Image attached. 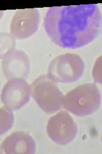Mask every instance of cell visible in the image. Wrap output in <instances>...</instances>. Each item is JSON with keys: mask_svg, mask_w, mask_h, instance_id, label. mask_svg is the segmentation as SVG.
Listing matches in <instances>:
<instances>
[{"mask_svg": "<svg viewBox=\"0 0 102 154\" xmlns=\"http://www.w3.org/2000/svg\"><path fill=\"white\" fill-rule=\"evenodd\" d=\"M3 153V150H2V148L1 146H0V154H1Z\"/></svg>", "mask_w": 102, "mask_h": 154, "instance_id": "cell-13", "label": "cell"}, {"mask_svg": "<svg viewBox=\"0 0 102 154\" xmlns=\"http://www.w3.org/2000/svg\"><path fill=\"white\" fill-rule=\"evenodd\" d=\"M2 69L8 80H25L30 72V61L23 51L13 49L3 58Z\"/></svg>", "mask_w": 102, "mask_h": 154, "instance_id": "cell-8", "label": "cell"}, {"mask_svg": "<svg viewBox=\"0 0 102 154\" xmlns=\"http://www.w3.org/2000/svg\"><path fill=\"white\" fill-rule=\"evenodd\" d=\"M30 94L38 107L47 114L54 113L63 106L64 95L47 75H42L33 82Z\"/></svg>", "mask_w": 102, "mask_h": 154, "instance_id": "cell-3", "label": "cell"}, {"mask_svg": "<svg viewBox=\"0 0 102 154\" xmlns=\"http://www.w3.org/2000/svg\"><path fill=\"white\" fill-rule=\"evenodd\" d=\"M77 125L71 116L65 111H61L48 120L47 132L52 140L60 145L71 143L77 136Z\"/></svg>", "mask_w": 102, "mask_h": 154, "instance_id": "cell-5", "label": "cell"}, {"mask_svg": "<svg viewBox=\"0 0 102 154\" xmlns=\"http://www.w3.org/2000/svg\"><path fill=\"white\" fill-rule=\"evenodd\" d=\"M16 38L9 33H0V59L5 56L10 51L15 49Z\"/></svg>", "mask_w": 102, "mask_h": 154, "instance_id": "cell-11", "label": "cell"}, {"mask_svg": "<svg viewBox=\"0 0 102 154\" xmlns=\"http://www.w3.org/2000/svg\"><path fill=\"white\" fill-rule=\"evenodd\" d=\"M85 70V64L77 54L58 56L49 65L47 76L54 82L70 84L80 79Z\"/></svg>", "mask_w": 102, "mask_h": 154, "instance_id": "cell-4", "label": "cell"}, {"mask_svg": "<svg viewBox=\"0 0 102 154\" xmlns=\"http://www.w3.org/2000/svg\"><path fill=\"white\" fill-rule=\"evenodd\" d=\"M3 13H4V12H3V11H1V12H0V18H1V17H2V16H3Z\"/></svg>", "mask_w": 102, "mask_h": 154, "instance_id": "cell-12", "label": "cell"}, {"mask_svg": "<svg viewBox=\"0 0 102 154\" xmlns=\"http://www.w3.org/2000/svg\"><path fill=\"white\" fill-rule=\"evenodd\" d=\"M39 23L40 13L38 9L18 10L11 23V35L19 39L30 37L37 31Z\"/></svg>", "mask_w": 102, "mask_h": 154, "instance_id": "cell-7", "label": "cell"}, {"mask_svg": "<svg viewBox=\"0 0 102 154\" xmlns=\"http://www.w3.org/2000/svg\"><path fill=\"white\" fill-rule=\"evenodd\" d=\"M101 12L95 4L51 7L44 19L48 35L63 48L84 46L98 35Z\"/></svg>", "mask_w": 102, "mask_h": 154, "instance_id": "cell-1", "label": "cell"}, {"mask_svg": "<svg viewBox=\"0 0 102 154\" xmlns=\"http://www.w3.org/2000/svg\"><path fill=\"white\" fill-rule=\"evenodd\" d=\"M2 150L7 154H34L36 144L30 134L24 132H14L3 141Z\"/></svg>", "mask_w": 102, "mask_h": 154, "instance_id": "cell-9", "label": "cell"}, {"mask_svg": "<svg viewBox=\"0 0 102 154\" xmlns=\"http://www.w3.org/2000/svg\"><path fill=\"white\" fill-rule=\"evenodd\" d=\"M14 123V115L12 110L5 107H0V136L7 133Z\"/></svg>", "mask_w": 102, "mask_h": 154, "instance_id": "cell-10", "label": "cell"}, {"mask_svg": "<svg viewBox=\"0 0 102 154\" xmlns=\"http://www.w3.org/2000/svg\"><path fill=\"white\" fill-rule=\"evenodd\" d=\"M100 103L101 93L98 87L94 84H86L64 96L63 107L77 116L84 117L95 112Z\"/></svg>", "mask_w": 102, "mask_h": 154, "instance_id": "cell-2", "label": "cell"}, {"mask_svg": "<svg viewBox=\"0 0 102 154\" xmlns=\"http://www.w3.org/2000/svg\"><path fill=\"white\" fill-rule=\"evenodd\" d=\"M30 86L24 79H9L1 93V102L6 108L11 110L20 109L30 99Z\"/></svg>", "mask_w": 102, "mask_h": 154, "instance_id": "cell-6", "label": "cell"}]
</instances>
